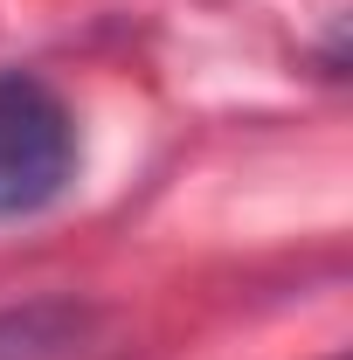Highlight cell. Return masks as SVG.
Masks as SVG:
<instances>
[{
	"mask_svg": "<svg viewBox=\"0 0 353 360\" xmlns=\"http://www.w3.org/2000/svg\"><path fill=\"white\" fill-rule=\"evenodd\" d=\"M77 180V125L42 77L0 70V222L42 215Z\"/></svg>",
	"mask_w": 353,
	"mask_h": 360,
	"instance_id": "6da1fadb",
	"label": "cell"
},
{
	"mask_svg": "<svg viewBox=\"0 0 353 360\" xmlns=\"http://www.w3.org/2000/svg\"><path fill=\"white\" fill-rule=\"evenodd\" d=\"M97 333V305L84 298H28L0 312V360H77Z\"/></svg>",
	"mask_w": 353,
	"mask_h": 360,
	"instance_id": "7a4b0ae2",
	"label": "cell"
},
{
	"mask_svg": "<svg viewBox=\"0 0 353 360\" xmlns=\"http://www.w3.org/2000/svg\"><path fill=\"white\" fill-rule=\"evenodd\" d=\"M326 360H347V354H326Z\"/></svg>",
	"mask_w": 353,
	"mask_h": 360,
	"instance_id": "3957f363",
	"label": "cell"
}]
</instances>
